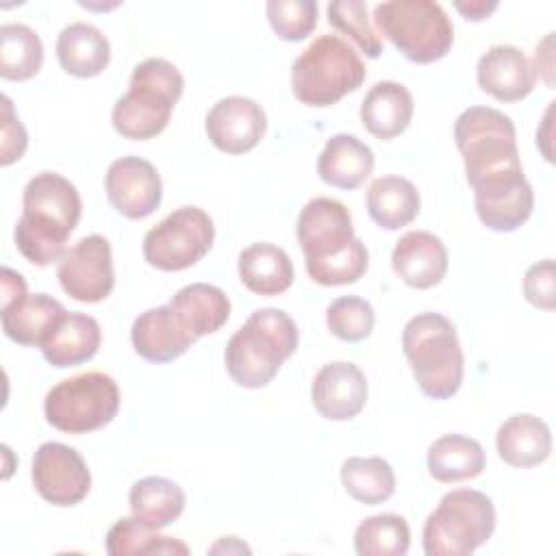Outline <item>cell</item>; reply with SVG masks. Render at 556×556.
<instances>
[{
    "instance_id": "cell-1",
    "label": "cell",
    "mask_w": 556,
    "mask_h": 556,
    "mask_svg": "<svg viewBox=\"0 0 556 556\" xmlns=\"http://www.w3.org/2000/svg\"><path fill=\"white\" fill-rule=\"evenodd\" d=\"M295 232L313 282L341 287L365 276L369 252L354 237L352 215L343 202L332 198L308 200L298 215Z\"/></svg>"
},
{
    "instance_id": "cell-2",
    "label": "cell",
    "mask_w": 556,
    "mask_h": 556,
    "mask_svg": "<svg viewBox=\"0 0 556 556\" xmlns=\"http://www.w3.org/2000/svg\"><path fill=\"white\" fill-rule=\"evenodd\" d=\"M83 213L80 193L56 172L35 174L22 193V215L15 224V248L33 265L61 261L65 241Z\"/></svg>"
},
{
    "instance_id": "cell-3",
    "label": "cell",
    "mask_w": 556,
    "mask_h": 556,
    "mask_svg": "<svg viewBox=\"0 0 556 556\" xmlns=\"http://www.w3.org/2000/svg\"><path fill=\"white\" fill-rule=\"evenodd\" d=\"M298 326L282 308H258L228 339L224 363L243 389H261L274 380L282 363L298 350Z\"/></svg>"
},
{
    "instance_id": "cell-4",
    "label": "cell",
    "mask_w": 556,
    "mask_h": 556,
    "mask_svg": "<svg viewBox=\"0 0 556 556\" xmlns=\"http://www.w3.org/2000/svg\"><path fill=\"white\" fill-rule=\"evenodd\" d=\"M402 350L424 395L447 400L463 384L465 356L454 324L441 313H419L402 330Z\"/></svg>"
},
{
    "instance_id": "cell-5",
    "label": "cell",
    "mask_w": 556,
    "mask_h": 556,
    "mask_svg": "<svg viewBox=\"0 0 556 556\" xmlns=\"http://www.w3.org/2000/svg\"><path fill=\"white\" fill-rule=\"evenodd\" d=\"M182 89L185 78L174 63L163 56L141 61L130 74L128 91L113 104V128L132 141L161 135L169 124Z\"/></svg>"
},
{
    "instance_id": "cell-6",
    "label": "cell",
    "mask_w": 556,
    "mask_h": 556,
    "mask_svg": "<svg viewBox=\"0 0 556 556\" xmlns=\"http://www.w3.org/2000/svg\"><path fill=\"white\" fill-rule=\"evenodd\" d=\"M367 76L358 52L337 35H319L291 65V91L306 106H332Z\"/></svg>"
},
{
    "instance_id": "cell-7",
    "label": "cell",
    "mask_w": 556,
    "mask_h": 556,
    "mask_svg": "<svg viewBox=\"0 0 556 556\" xmlns=\"http://www.w3.org/2000/svg\"><path fill=\"white\" fill-rule=\"evenodd\" d=\"M454 141L463 156L469 187L497 174L523 169L515 124L491 106H469L454 122Z\"/></svg>"
},
{
    "instance_id": "cell-8",
    "label": "cell",
    "mask_w": 556,
    "mask_h": 556,
    "mask_svg": "<svg viewBox=\"0 0 556 556\" xmlns=\"http://www.w3.org/2000/svg\"><path fill=\"white\" fill-rule=\"evenodd\" d=\"M374 26L408 61L434 63L454 43V26L439 2L391 0L374 7Z\"/></svg>"
},
{
    "instance_id": "cell-9",
    "label": "cell",
    "mask_w": 556,
    "mask_h": 556,
    "mask_svg": "<svg viewBox=\"0 0 556 556\" xmlns=\"http://www.w3.org/2000/svg\"><path fill=\"white\" fill-rule=\"evenodd\" d=\"M495 530V506L476 489H454L424 523L426 556H469L484 545Z\"/></svg>"
},
{
    "instance_id": "cell-10",
    "label": "cell",
    "mask_w": 556,
    "mask_h": 556,
    "mask_svg": "<svg viewBox=\"0 0 556 556\" xmlns=\"http://www.w3.org/2000/svg\"><path fill=\"white\" fill-rule=\"evenodd\" d=\"M119 387L102 371H85L56 382L43 400L46 421L67 434L104 428L119 410Z\"/></svg>"
},
{
    "instance_id": "cell-11",
    "label": "cell",
    "mask_w": 556,
    "mask_h": 556,
    "mask_svg": "<svg viewBox=\"0 0 556 556\" xmlns=\"http://www.w3.org/2000/svg\"><path fill=\"white\" fill-rule=\"evenodd\" d=\"M215 226L211 215L200 206H180L143 237V258L161 271H180L211 250Z\"/></svg>"
},
{
    "instance_id": "cell-12",
    "label": "cell",
    "mask_w": 556,
    "mask_h": 556,
    "mask_svg": "<svg viewBox=\"0 0 556 556\" xmlns=\"http://www.w3.org/2000/svg\"><path fill=\"white\" fill-rule=\"evenodd\" d=\"M56 278L76 302L96 304L111 295L115 285L111 243L102 235H87L63 252Z\"/></svg>"
},
{
    "instance_id": "cell-13",
    "label": "cell",
    "mask_w": 556,
    "mask_h": 556,
    "mask_svg": "<svg viewBox=\"0 0 556 556\" xmlns=\"http://www.w3.org/2000/svg\"><path fill=\"white\" fill-rule=\"evenodd\" d=\"M30 476L35 491L52 506H76L91 489L85 458L59 441H46L35 450Z\"/></svg>"
},
{
    "instance_id": "cell-14",
    "label": "cell",
    "mask_w": 556,
    "mask_h": 556,
    "mask_svg": "<svg viewBox=\"0 0 556 556\" xmlns=\"http://www.w3.org/2000/svg\"><path fill=\"white\" fill-rule=\"evenodd\" d=\"M104 189L111 206L128 217L152 215L163 198V182L156 167L141 156H119L104 174Z\"/></svg>"
},
{
    "instance_id": "cell-15",
    "label": "cell",
    "mask_w": 556,
    "mask_h": 556,
    "mask_svg": "<svg viewBox=\"0 0 556 556\" xmlns=\"http://www.w3.org/2000/svg\"><path fill=\"white\" fill-rule=\"evenodd\" d=\"M211 143L226 154H245L258 146L267 130V115L258 102L245 96L217 100L204 119Z\"/></svg>"
},
{
    "instance_id": "cell-16",
    "label": "cell",
    "mask_w": 556,
    "mask_h": 556,
    "mask_svg": "<svg viewBox=\"0 0 556 556\" xmlns=\"http://www.w3.org/2000/svg\"><path fill=\"white\" fill-rule=\"evenodd\" d=\"M473 204L480 222L489 230L513 232L530 219L534 191L521 169L473 187Z\"/></svg>"
},
{
    "instance_id": "cell-17",
    "label": "cell",
    "mask_w": 556,
    "mask_h": 556,
    "mask_svg": "<svg viewBox=\"0 0 556 556\" xmlns=\"http://www.w3.org/2000/svg\"><path fill=\"white\" fill-rule=\"evenodd\" d=\"M311 400L324 419H354L367 402V378L354 363H326L313 378Z\"/></svg>"
},
{
    "instance_id": "cell-18",
    "label": "cell",
    "mask_w": 556,
    "mask_h": 556,
    "mask_svg": "<svg viewBox=\"0 0 556 556\" xmlns=\"http://www.w3.org/2000/svg\"><path fill=\"white\" fill-rule=\"evenodd\" d=\"M478 87L500 102H519L536 85V72L530 59L508 43L491 46L476 65Z\"/></svg>"
},
{
    "instance_id": "cell-19",
    "label": "cell",
    "mask_w": 556,
    "mask_h": 556,
    "mask_svg": "<svg viewBox=\"0 0 556 556\" xmlns=\"http://www.w3.org/2000/svg\"><path fill=\"white\" fill-rule=\"evenodd\" d=\"M447 248L428 230L402 235L391 254V267L397 278L413 289H430L447 274Z\"/></svg>"
},
{
    "instance_id": "cell-20",
    "label": "cell",
    "mask_w": 556,
    "mask_h": 556,
    "mask_svg": "<svg viewBox=\"0 0 556 556\" xmlns=\"http://www.w3.org/2000/svg\"><path fill=\"white\" fill-rule=\"evenodd\" d=\"M135 352L150 363H169L182 356L195 337L180 324L169 304L143 311L130 328Z\"/></svg>"
},
{
    "instance_id": "cell-21",
    "label": "cell",
    "mask_w": 556,
    "mask_h": 556,
    "mask_svg": "<svg viewBox=\"0 0 556 556\" xmlns=\"http://www.w3.org/2000/svg\"><path fill=\"white\" fill-rule=\"evenodd\" d=\"M67 311L48 293H26L0 308L4 334L20 345H39L56 330Z\"/></svg>"
},
{
    "instance_id": "cell-22",
    "label": "cell",
    "mask_w": 556,
    "mask_h": 556,
    "mask_svg": "<svg viewBox=\"0 0 556 556\" xmlns=\"http://www.w3.org/2000/svg\"><path fill=\"white\" fill-rule=\"evenodd\" d=\"M415 102L402 83L380 80L361 102V122L369 135L389 141L402 135L413 119Z\"/></svg>"
},
{
    "instance_id": "cell-23",
    "label": "cell",
    "mask_w": 556,
    "mask_h": 556,
    "mask_svg": "<svg viewBox=\"0 0 556 556\" xmlns=\"http://www.w3.org/2000/svg\"><path fill=\"white\" fill-rule=\"evenodd\" d=\"M374 163L376 159L367 143L354 135L339 132L326 141L317 159V174L326 185L350 191L371 176Z\"/></svg>"
},
{
    "instance_id": "cell-24",
    "label": "cell",
    "mask_w": 556,
    "mask_h": 556,
    "mask_svg": "<svg viewBox=\"0 0 556 556\" xmlns=\"http://www.w3.org/2000/svg\"><path fill=\"white\" fill-rule=\"evenodd\" d=\"M495 447L500 458L510 467H536L552 452V432L541 417L519 413L497 428Z\"/></svg>"
},
{
    "instance_id": "cell-25",
    "label": "cell",
    "mask_w": 556,
    "mask_h": 556,
    "mask_svg": "<svg viewBox=\"0 0 556 556\" xmlns=\"http://www.w3.org/2000/svg\"><path fill=\"white\" fill-rule=\"evenodd\" d=\"M59 65L76 78H93L102 74L111 61L106 35L87 22L67 24L56 37Z\"/></svg>"
},
{
    "instance_id": "cell-26",
    "label": "cell",
    "mask_w": 556,
    "mask_h": 556,
    "mask_svg": "<svg viewBox=\"0 0 556 556\" xmlns=\"http://www.w3.org/2000/svg\"><path fill=\"white\" fill-rule=\"evenodd\" d=\"M167 304L195 339L217 332L230 317L228 295L208 282H191L178 289Z\"/></svg>"
},
{
    "instance_id": "cell-27",
    "label": "cell",
    "mask_w": 556,
    "mask_h": 556,
    "mask_svg": "<svg viewBox=\"0 0 556 556\" xmlns=\"http://www.w3.org/2000/svg\"><path fill=\"white\" fill-rule=\"evenodd\" d=\"M102 341L100 324L85 313H67L56 330L41 343L43 358L59 369L87 363L96 356Z\"/></svg>"
},
{
    "instance_id": "cell-28",
    "label": "cell",
    "mask_w": 556,
    "mask_h": 556,
    "mask_svg": "<svg viewBox=\"0 0 556 556\" xmlns=\"http://www.w3.org/2000/svg\"><path fill=\"white\" fill-rule=\"evenodd\" d=\"M241 282L256 295H280L293 285V263L274 243H252L237 261Z\"/></svg>"
},
{
    "instance_id": "cell-29",
    "label": "cell",
    "mask_w": 556,
    "mask_h": 556,
    "mask_svg": "<svg viewBox=\"0 0 556 556\" xmlns=\"http://www.w3.org/2000/svg\"><path fill=\"white\" fill-rule=\"evenodd\" d=\"M426 465L437 482L452 484L480 476L486 467V454L476 439L452 432L430 443Z\"/></svg>"
},
{
    "instance_id": "cell-30",
    "label": "cell",
    "mask_w": 556,
    "mask_h": 556,
    "mask_svg": "<svg viewBox=\"0 0 556 556\" xmlns=\"http://www.w3.org/2000/svg\"><path fill=\"white\" fill-rule=\"evenodd\" d=\"M369 217L384 230H397L408 226L421 208L417 187L402 176L376 178L365 195Z\"/></svg>"
},
{
    "instance_id": "cell-31",
    "label": "cell",
    "mask_w": 556,
    "mask_h": 556,
    "mask_svg": "<svg viewBox=\"0 0 556 556\" xmlns=\"http://www.w3.org/2000/svg\"><path fill=\"white\" fill-rule=\"evenodd\" d=\"M128 504L139 521L161 530L182 515L185 491L169 478L146 476L130 486Z\"/></svg>"
},
{
    "instance_id": "cell-32",
    "label": "cell",
    "mask_w": 556,
    "mask_h": 556,
    "mask_svg": "<svg viewBox=\"0 0 556 556\" xmlns=\"http://www.w3.org/2000/svg\"><path fill=\"white\" fill-rule=\"evenodd\" d=\"M341 484L361 504H382L395 493L393 467L382 456H350L341 463Z\"/></svg>"
},
{
    "instance_id": "cell-33",
    "label": "cell",
    "mask_w": 556,
    "mask_h": 556,
    "mask_svg": "<svg viewBox=\"0 0 556 556\" xmlns=\"http://www.w3.org/2000/svg\"><path fill=\"white\" fill-rule=\"evenodd\" d=\"M106 552L111 556H146V554H180L187 556L189 547L174 539L159 534L156 528H150L148 523L132 517L117 519L109 532H106Z\"/></svg>"
},
{
    "instance_id": "cell-34",
    "label": "cell",
    "mask_w": 556,
    "mask_h": 556,
    "mask_svg": "<svg viewBox=\"0 0 556 556\" xmlns=\"http://www.w3.org/2000/svg\"><path fill=\"white\" fill-rule=\"evenodd\" d=\"M43 63V43L26 24L0 26V76L4 80H28Z\"/></svg>"
},
{
    "instance_id": "cell-35",
    "label": "cell",
    "mask_w": 556,
    "mask_h": 556,
    "mask_svg": "<svg viewBox=\"0 0 556 556\" xmlns=\"http://www.w3.org/2000/svg\"><path fill=\"white\" fill-rule=\"evenodd\" d=\"M410 547V528L402 515L382 513L363 519L354 530L358 556H404Z\"/></svg>"
},
{
    "instance_id": "cell-36",
    "label": "cell",
    "mask_w": 556,
    "mask_h": 556,
    "mask_svg": "<svg viewBox=\"0 0 556 556\" xmlns=\"http://www.w3.org/2000/svg\"><path fill=\"white\" fill-rule=\"evenodd\" d=\"M328 22L341 35L350 37L369 59H378L382 52V39L374 28L367 4L361 0H337L328 4Z\"/></svg>"
},
{
    "instance_id": "cell-37",
    "label": "cell",
    "mask_w": 556,
    "mask_h": 556,
    "mask_svg": "<svg viewBox=\"0 0 556 556\" xmlns=\"http://www.w3.org/2000/svg\"><path fill=\"white\" fill-rule=\"evenodd\" d=\"M376 313L374 306L358 295H341L332 300L326 308L328 330L348 343H358L367 339L374 330Z\"/></svg>"
},
{
    "instance_id": "cell-38",
    "label": "cell",
    "mask_w": 556,
    "mask_h": 556,
    "mask_svg": "<svg viewBox=\"0 0 556 556\" xmlns=\"http://www.w3.org/2000/svg\"><path fill=\"white\" fill-rule=\"evenodd\" d=\"M265 9L276 37L285 41H302L317 26L319 7L315 0H269Z\"/></svg>"
},
{
    "instance_id": "cell-39",
    "label": "cell",
    "mask_w": 556,
    "mask_h": 556,
    "mask_svg": "<svg viewBox=\"0 0 556 556\" xmlns=\"http://www.w3.org/2000/svg\"><path fill=\"white\" fill-rule=\"evenodd\" d=\"M523 295L532 306L543 311H554L556 306L554 258H545L528 267L523 276Z\"/></svg>"
},
{
    "instance_id": "cell-40",
    "label": "cell",
    "mask_w": 556,
    "mask_h": 556,
    "mask_svg": "<svg viewBox=\"0 0 556 556\" xmlns=\"http://www.w3.org/2000/svg\"><path fill=\"white\" fill-rule=\"evenodd\" d=\"M28 135L13 111L11 98L2 96V130H0V163L7 167L20 161L26 152Z\"/></svg>"
},
{
    "instance_id": "cell-41",
    "label": "cell",
    "mask_w": 556,
    "mask_h": 556,
    "mask_svg": "<svg viewBox=\"0 0 556 556\" xmlns=\"http://www.w3.org/2000/svg\"><path fill=\"white\" fill-rule=\"evenodd\" d=\"M26 295V280L11 267L0 269V308Z\"/></svg>"
},
{
    "instance_id": "cell-42",
    "label": "cell",
    "mask_w": 556,
    "mask_h": 556,
    "mask_svg": "<svg viewBox=\"0 0 556 556\" xmlns=\"http://www.w3.org/2000/svg\"><path fill=\"white\" fill-rule=\"evenodd\" d=\"M534 72H541L545 83L552 87L554 85V33H547L545 39L536 46V52H534Z\"/></svg>"
},
{
    "instance_id": "cell-43",
    "label": "cell",
    "mask_w": 556,
    "mask_h": 556,
    "mask_svg": "<svg viewBox=\"0 0 556 556\" xmlns=\"http://www.w3.org/2000/svg\"><path fill=\"white\" fill-rule=\"evenodd\" d=\"M454 9H456L458 13H463V17H465V20L480 22V20H486V17L497 9V2H486V0L454 2Z\"/></svg>"
},
{
    "instance_id": "cell-44",
    "label": "cell",
    "mask_w": 556,
    "mask_h": 556,
    "mask_svg": "<svg viewBox=\"0 0 556 556\" xmlns=\"http://www.w3.org/2000/svg\"><path fill=\"white\" fill-rule=\"evenodd\" d=\"M208 552L211 554H222V552H226V554H250L252 549L243 541H239L237 536H222Z\"/></svg>"
}]
</instances>
